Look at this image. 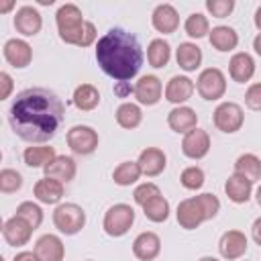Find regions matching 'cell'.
<instances>
[{
    "label": "cell",
    "mask_w": 261,
    "mask_h": 261,
    "mask_svg": "<svg viewBox=\"0 0 261 261\" xmlns=\"http://www.w3.org/2000/svg\"><path fill=\"white\" fill-rule=\"evenodd\" d=\"M55 22H57L59 39L67 45L80 47L82 35H84V29H86V20H84L82 10L71 2L61 4L55 12Z\"/></svg>",
    "instance_id": "3"
},
{
    "label": "cell",
    "mask_w": 261,
    "mask_h": 261,
    "mask_svg": "<svg viewBox=\"0 0 261 261\" xmlns=\"http://www.w3.org/2000/svg\"><path fill=\"white\" fill-rule=\"evenodd\" d=\"M253 49H255V53L261 57V33H259V35L253 39Z\"/></svg>",
    "instance_id": "47"
},
{
    "label": "cell",
    "mask_w": 261,
    "mask_h": 261,
    "mask_svg": "<svg viewBox=\"0 0 261 261\" xmlns=\"http://www.w3.org/2000/svg\"><path fill=\"white\" fill-rule=\"evenodd\" d=\"M169 59H171V47L165 39H153L147 45V61L151 67L161 69L169 63Z\"/></svg>",
    "instance_id": "31"
},
{
    "label": "cell",
    "mask_w": 261,
    "mask_h": 261,
    "mask_svg": "<svg viewBox=\"0 0 261 261\" xmlns=\"http://www.w3.org/2000/svg\"><path fill=\"white\" fill-rule=\"evenodd\" d=\"M12 261H41L39 257H37V253L35 251H20V253H16L14 255V259Z\"/></svg>",
    "instance_id": "45"
},
{
    "label": "cell",
    "mask_w": 261,
    "mask_h": 261,
    "mask_svg": "<svg viewBox=\"0 0 261 261\" xmlns=\"http://www.w3.org/2000/svg\"><path fill=\"white\" fill-rule=\"evenodd\" d=\"M196 90V84L188 77V75H173L167 84H165V100L171 102V104H177V106H184V102H188L192 98Z\"/></svg>",
    "instance_id": "17"
},
{
    "label": "cell",
    "mask_w": 261,
    "mask_h": 261,
    "mask_svg": "<svg viewBox=\"0 0 261 261\" xmlns=\"http://www.w3.org/2000/svg\"><path fill=\"white\" fill-rule=\"evenodd\" d=\"M247 247H249V241H247V237H245V232H241V230H226L222 237H220V241H218V251H220V255L224 257V259H228V261H237V259H241L245 253H247Z\"/></svg>",
    "instance_id": "14"
},
{
    "label": "cell",
    "mask_w": 261,
    "mask_h": 261,
    "mask_svg": "<svg viewBox=\"0 0 261 261\" xmlns=\"http://www.w3.org/2000/svg\"><path fill=\"white\" fill-rule=\"evenodd\" d=\"M133 94H135L139 104L155 106L163 96V84H161V80L157 75L147 73V75H141L139 82L133 86Z\"/></svg>",
    "instance_id": "9"
},
{
    "label": "cell",
    "mask_w": 261,
    "mask_h": 261,
    "mask_svg": "<svg viewBox=\"0 0 261 261\" xmlns=\"http://www.w3.org/2000/svg\"><path fill=\"white\" fill-rule=\"evenodd\" d=\"M251 237H253V241L261 247V216L253 222V226H251Z\"/></svg>",
    "instance_id": "46"
},
{
    "label": "cell",
    "mask_w": 261,
    "mask_h": 261,
    "mask_svg": "<svg viewBox=\"0 0 261 261\" xmlns=\"http://www.w3.org/2000/svg\"><path fill=\"white\" fill-rule=\"evenodd\" d=\"M212 120H214V126L218 130H222L226 135H232V133L241 130V126L245 122V112L237 102H220L214 108Z\"/></svg>",
    "instance_id": "7"
},
{
    "label": "cell",
    "mask_w": 261,
    "mask_h": 261,
    "mask_svg": "<svg viewBox=\"0 0 261 261\" xmlns=\"http://www.w3.org/2000/svg\"><path fill=\"white\" fill-rule=\"evenodd\" d=\"M210 151V135L202 128H192L181 139V153L188 159H202Z\"/></svg>",
    "instance_id": "12"
},
{
    "label": "cell",
    "mask_w": 261,
    "mask_h": 261,
    "mask_svg": "<svg viewBox=\"0 0 261 261\" xmlns=\"http://www.w3.org/2000/svg\"><path fill=\"white\" fill-rule=\"evenodd\" d=\"M253 18H255V27H257L259 33H261V6L255 10V16H253Z\"/></svg>",
    "instance_id": "48"
},
{
    "label": "cell",
    "mask_w": 261,
    "mask_h": 261,
    "mask_svg": "<svg viewBox=\"0 0 261 261\" xmlns=\"http://www.w3.org/2000/svg\"><path fill=\"white\" fill-rule=\"evenodd\" d=\"M65 141H67V147L75 153V155H92L96 149H98V133L88 126V124H75L67 130L65 135Z\"/></svg>",
    "instance_id": "8"
},
{
    "label": "cell",
    "mask_w": 261,
    "mask_h": 261,
    "mask_svg": "<svg viewBox=\"0 0 261 261\" xmlns=\"http://www.w3.org/2000/svg\"><path fill=\"white\" fill-rule=\"evenodd\" d=\"M130 92H133V88L128 86V82H116V86H114V94H118L120 98H126Z\"/></svg>",
    "instance_id": "44"
},
{
    "label": "cell",
    "mask_w": 261,
    "mask_h": 261,
    "mask_svg": "<svg viewBox=\"0 0 261 261\" xmlns=\"http://www.w3.org/2000/svg\"><path fill=\"white\" fill-rule=\"evenodd\" d=\"M175 61L184 71H196L202 63V49L196 43H179L177 51H175Z\"/></svg>",
    "instance_id": "27"
},
{
    "label": "cell",
    "mask_w": 261,
    "mask_h": 261,
    "mask_svg": "<svg viewBox=\"0 0 261 261\" xmlns=\"http://www.w3.org/2000/svg\"><path fill=\"white\" fill-rule=\"evenodd\" d=\"M224 194L228 196L230 202L234 204H245L251 200V194H253V181H249L247 177L243 175H237L232 173L226 184H224Z\"/></svg>",
    "instance_id": "26"
},
{
    "label": "cell",
    "mask_w": 261,
    "mask_h": 261,
    "mask_svg": "<svg viewBox=\"0 0 261 261\" xmlns=\"http://www.w3.org/2000/svg\"><path fill=\"white\" fill-rule=\"evenodd\" d=\"M196 90L208 102L220 100L226 94V75L218 67H206L196 80Z\"/></svg>",
    "instance_id": "6"
},
{
    "label": "cell",
    "mask_w": 261,
    "mask_h": 261,
    "mask_svg": "<svg viewBox=\"0 0 261 261\" xmlns=\"http://www.w3.org/2000/svg\"><path fill=\"white\" fill-rule=\"evenodd\" d=\"M33 230L35 228L24 218H20L16 214L10 216V218H6L4 224H2V237H4V241L10 247H22V245H27L31 241Z\"/></svg>",
    "instance_id": "10"
},
{
    "label": "cell",
    "mask_w": 261,
    "mask_h": 261,
    "mask_svg": "<svg viewBox=\"0 0 261 261\" xmlns=\"http://www.w3.org/2000/svg\"><path fill=\"white\" fill-rule=\"evenodd\" d=\"M196 198H198V202H200V206H202V210H204L206 220H212V218L218 214V210H220V200H218L214 194H210V192H204V194H200V196H196Z\"/></svg>",
    "instance_id": "41"
},
{
    "label": "cell",
    "mask_w": 261,
    "mask_h": 261,
    "mask_svg": "<svg viewBox=\"0 0 261 261\" xmlns=\"http://www.w3.org/2000/svg\"><path fill=\"white\" fill-rule=\"evenodd\" d=\"M228 73H230L232 82H237V84L249 82L255 75V59L245 51L234 53L228 61Z\"/></svg>",
    "instance_id": "24"
},
{
    "label": "cell",
    "mask_w": 261,
    "mask_h": 261,
    "mask_svg": "<svg viewBox=\"0 0 261 261\" xmlns=\"http://www.w3.org/2000/svg\"><path fill=\"white\" fill-rule=\"evenodd\" d=\"M139 167H141V173L147 175V177H155L159 173H163L165 165H167V157L165 153L159 149V147H147L139 153V159H137Z\"/></svg>",
    "instance_id": "19"
},
{
    "label": "cell",
    "mask_w": 261,
    "mask_h": 261,
    "mask_svg": "<svg viewBox=\"0 0 261 261\" xmlns=\"http://www.w3.org/2000/svg\"><path fill=\"white\" fill-rule=\"evenodd\" d=\"M143 212L151 222H165L169 218V202L163 196H157L143 206Z\"/></svg>",
    "instance_id": "35"
},
{
    "label": "cell",
    "mask_w": 261,
    "mask_h": 261,
    "mask_svg": "<svg viewBox=\"0 0 261 261\" xmlns=\"http://www.w3.org/2000/svg\"><path fill=\"white\" fill-rule=\"evenodd\" d=\"M179 184L186 190H200L204 186V171H202V167H198V165L186 167L181 171V175H179Z\"/></svg>",
    "instance_id": "38"
},
{
    "label": "cell",
    "mask_w": 261,
    "mask_h": 261,
    "mask_svg": "<svg viewBox=\"0 0 261 261\" xmlns=\"http://www.w3.org/2000/svg\"><path fill=\"white\" fill-rule=\"evenodd\" d=\"M73 104L77 110L82 112H90L94 110L98 104H100V92L96 86L92 84H80L75 90H73V96H71Z\"/></svg>",
    "instance_id": "28"
},
{
    "label": "cell",
    "mask_w": 261,
    "mask_h": 261,
    "mask_svg": "<svg viewBox=\"0 0 261 261\" xmlns=\"http://www.w3.org/2000/svg\"><path fill=\"white\" fill-rule=\"evenodd\" d=\"M53 224L61 234H77L86 224V212L73 202L57 204L53 210Z\"/></svg>",
    "instance_id": "4"
},
{
    "label": "cell",
    "mask_w": 261,
    "mask_h": 261,
    "mask_svg": "<svg viewBox=\"0 0 261 261\" xmlns=\"http://www.w3.org/2000/svg\"><path fill=\"white\" fill-rule=\"evenodd\" d=\"M135 222V208L128 204H114L106 210L102 228L108 237H122L130 230Z\"/></svg>",
    "instance_id": "5"
},
{
    "label": "cell",
    "mask_w": 261,
    "mask_h": 261,
    "mask_svg": "<svg viewBox=\"0 0 261 261\" xmlns=\"http://www.w3.org/2000/svg\"><path fill=\"white\" fill-rule=\"evenodd\" d=\"M86 261H92V259H86Z\"/></svg>",
    "instance_id": "52"
},
{
    "label": "cell",
    "mask_w": 261,
    "mask_h": 261,
    "mask_svg": "<svg viewBox=\"0 0 261 261\" xmlns=\"http://www.w3.org/2000/svg\"><path fill=\"white\" fill-rule=\"evenodd\" d=\"M175 216H177L179 226L186 228V230H194V228H198L202 222H206L204 210H202V206H200V202H198L196 196L181 200V202L177 204Z\"/></svg>",
    "instance_id": "11"
},
{
    "label": "cell",
    "mask_w": 261,
    "mask_h": 261,
    "mask_svg": "<svg viewBox=\"0 0 261 261\" xmlns=\"http://www.w3.org/2000/svg\"><path fill=\"white\" fill-rule=\"evenodd\" d=\"M65 120V104L49 88H27L16 94L8 108L14 135L27 143L51 141Z\"/></svg>",
    "instance_id": "1"
},
{
    "label": "cell",
    "mask_w": 261,
    "mask_h": 261,
    "mask_svg": "<svg viewBox=\"0 0 261 261\" xmlns=\"http://www.w3.org/2000/svg\"><path fill=\"white\" fill-rule=\"evenodd\" d=\"M2 53H4V59L18 69L31 65L33 61V49L24 39H8L2 47Z\"/></svg>",
    "instance_id": "16"
},
{
    "label": "cell",
    "mask_w": 261,
    "mask_h": 261,
    "mask_svg": "<svg viewBox=\"0 0 261 261\" xmlns=\"http://www.w3.org/2000/svg\"><path fill=\"white\" fill-rule=\"evenodd\" d=\"M198 261H218L216 257H210V255H206V257H200Z\"/></svg>",
    "instance_id": "51"
},
{
    "label": "cell",
    "mask_w": 261,
    "mask_h": 261,
    "mask_svg": "<svg viewBox=\"0 0 261 261\" xmlns=\"http://www.w3.org/2000/svg\"><path fill=\"white\" fill-rule=\"evenodd\" d=\"M45 175L47 177H55L63 184L71 181L75 177V171H77V165H75V159L69 157V155H57L55 159H51L45 167H43Z\"/></svg>",
    "instance_id": "22"
},
{
    "label": "cell",
    "mask_w": 261,
    "mask_h": 261,
    "mask_svg": "<svg viewBox=\"0 0 261 261\" xmlns=\"http://www.w3.org/2000/svg\"><path fill=\"white\" fill-rule=\"evenodd\" d=\"M22 188V175L16 169L4 167L0 171V192L2 194H14Z\"/></svg>",
    "instance_id": "37"
},
{
    "label": "cell",
    "mask_w": 261,
    "mask_h": 261,
    "mask_svg": "<svg viewBox=\"0 0 261 261\" xmlns=\"http://www.w3.org/2000/svg\"><path fill=\"white\" fill-rule=\"evenodd\" d=\"M255 200H257V204L261 206V186L257 188V192H255Z\"/></svg>",
    "instance_id": "50"
},
{
    "label": "cell",
    "mask_w": 261,
    "mask_h": 261,
    "mask_svg": "<svg viewBox=\"0 0 261 261\" xmlns=\"http://www.w3.org/2000/svg\"><path fill=\"white\" fill-rule=\"evenodd\" d=\"M245 104L251 110H257V112L261 110V82H255V84H251L247 88V92H245Z\"/></svg>",
    "instance_id": "42"
},
{
    "label": "cell",
    "mask_w": 261,
    "mask_h": 261,
    "mask_svg": "<svg viewBox=\"0 0 261 261\" xmlns=\"http://www.w3.org/2000/svg\"><path fill=\"white\" fill-rule=\"evenodd\" d=\"M184 31L192 39H202L210 33V22L202 12H192L184 22Z\"/></svg>",
    "instance_id": "34"
},
{
    "label": "cell",
    "mask_w": 261,
    "mask_h": 261,
    "mask_svg": "<svg viewBox=\"0 0 261 261\" xmlns=\"http://www.w3.org/2000/svg\"><path fill=\"white\" fill-rule=\"evenodd\" d=\"M151 24L157 33H163V35H171L177 31L179 27V14L175 10L173 4H157L153 8V14H151Z\"/></svg>",
    "instance_id": "15"
},
{
    "label": "cell",
    "mask_w": 261,
    "mask_h": 261,
    "mask_svg": "<svg viewBox=\"0 0 261 261\" xmlns=\"http://www.w3.org/2000/svg\"><path fill=\"white\" fill-rule=\"evenodd\" d=\"M16 216L24 218L33 228H39L41 222H43V210H41V206L35 204V202H31V200L20 202V204L16 206Z\"/></svg>",
    "instance_id": "36"
},
{
    "label": "cell",
    "mask_w": 261,
    "mask_h": 261,
    "mask_svg": "<svg viewBox=\"0 0 261 261\" xmlns=\"http://www.w3.org/2000/svg\"><path fill=\"white\" fill-rule=\"evenodd\" d=\"M157 196H161V190H159V186L153 184V181H145V184L137 186L135 192H133V200H135L139 206H145L149 200H153V198H157Z\"/></svg>",
    "instance_id": "39"
},
{
    "label": "cell",
    "mask_w": 261,
    "mask_h": 261,
    "mask_svg": "<svg viewBox=\"0 0 261 261\" xmlns=\"http://www.w3.org/2000/svg\"><path fill=\"white\" fill-rule=\"evenodd\" d=\"M167 124H169V128H171L173 133L186 135V133H190L192 128H196V124H198V114H196V110L190 108V106H175V108H171V110L167 112Z\"/></svg>",
    "instance_id": "21"
},
{
    "label": "cell",
    "mask_w": 261,
    "mask_h": 261,
    "mask_svg": "<svg viewBox=\"0 0 261 261\" xmlns=\"http://www.w3.org/2000/svg\"><path fill=\"white\" fill-rule=\"evenodd\" d=\"M161 253V239L157 232L145 230L133 241V255L139 261H153Z\"/></svg>",
    "instance_id": "18"
},
{
    "label": "cell",
    "mask_w": 261,
    "mask_h": 261,
    "mask_svg": "<svg viewBox=\"0 0 261 261\" xmlns=\"http://www.w3.org/2000/svg\"><path fill=\"white\" fill-rule=\"evenodd\" d=\"M234 173L247 177L249 181H259L261 179V159L253 153H243L234 161Z\"/></svg>",
    "instance_id": "30"
},
{
    "label": "cell",
    "mask_w": 261,
    "mask_h": 261,
    "mask_svg": "<svg viewBox=\"0 0 261 261\" xmlns=\"http://www.w3.org/2000/svg\"><path fill=\"white\" fill-rule=\"evenodd\" d=\"M143 173H141V167L137 161H122L112 171V179L118 186H133V184H137V179Z\"/></svg>",
    "instance_id": "32"
},
{
    "label": "cell",
    "mask_w": 261,
    "mask_h": 261,
    "mask_svg": "<svg viewBox=\"0 0 261 261\" xmlns=\"http://www.w3.org/2000/svg\"><path fill=\"white\" fill-rule=\"evenodd\" d=\"M96 61L108 77L116 82H128L141 71L143 49L133 33L116 27L98 39Z\"/></svg>",
    "instance_id": "2"
},
{
    "label": "cell",
    "mask_w": 261,
    "mask_h": 261,
    "mask_svg": "<svg viewBox=\"0 0 261 261\" xmlns=\"http://www.w3.org/2000/svg\"><path fill=\"white\" fill-rule=\"evenodd\" d=\"M12 6H14V2H12V0H8V2H4V4L0 6V12H8Z\"/></svg>",
    "instance_id": "49"
},
{
    "label": "cell",
    "mask_w": 261,
    "mask_h": 261,
    "mask_svg": "<svg viewBox=\"0 0 261 261\" xmlns=\"http://www.w3.org/2000/svg\"><path fill=\"white\" fill-rule=\"evenodd\" d=\"M12 88H14L12 77L6 71H2L0 73V100H6L10 96V92H12Z\"/></svg>",
    "instance_id": "43"
},
{
    "label": "cell",
    "mask_w": 261,
    "mask_h": 261,
    "mask_svg": "<svg viewBox=\"0 0 261 261\" xmlns=\"http://www.w3.org/2000/svg\"><path fill=\"white\" fill-rule=\"evenodd\" d=\"M35 253L41 261H63L65 257V247H63V241L57 237V234H43L37 239L35 243Z\"/></svg>",
    "instance_id": "20"
},
{
    "label": "cell",
    "mask_w": 261,
    "mask_h": 261,
    "mask_svg": "<svg viewBox=\"0 0 261 261\" xmlns=\"http://www.w3.org/2000/svg\"><path fill=\"white\" fill-rule=\"evenodd\" d=\"M63 181L55 177H43L33 186V194L41 204H59L63 198Z\"/></svg>",
    "instance_id": "23"
},
{
    "label": "cell",
    "mask_w": 261,
    "mask_h": 261,
    "mask_svg": "<svg viewBox=\"0 0 261 261\" xmlns=\"http://www.w3.org/2000/svg\"><path fill=\"white\" fill-rule=\"evenodd\" d=\"M206 10L214 18H226L234 10V0H206Z\"/></svg>",
    "instance_id": "40"
},
{
    "label": "cell",
    "mask_w": 261,
    "mask_h": 261,
    "mask_svg": "<svg viewBox=\"0 0 261 261\" xmlns=\"http://www.w3.org/2000/svg\"><path fill=\"white\" fill-rule=\"evenodd\" d=\"M114 116H116V124L120 128H126V130H133V128H137L143 122V110L135 102H122L116 108Z\"/></svg>",
    "instance_id": "29"
},
{
    "label": "cell",
    "mask_w": 261,
    "mask_h": 261,
    "mask_svg": "<svg viewBox=\"0 0 261 261\" xmlns=\"http://www.w3.org/2000/svg\"><path fill=\"white\" fill-rule=\"evenodd\" d=\"M208 41H210V45L216 51L226 53V51L237 49V45H239V33L232 27L218 24V27H212V31L208 33Z\"/></svg>",
    "instance_id": "25"
},
{
    "label": "cell",
    "mask_w": 261,
    "mask_h": 261,
    "mask_svg": "<svg viewBox=\"0 0 261 261\" xmlns=\"http://www.w3.org/2000/svg\"><path fill=\"white\" fill-rule=\"evenodd\" d=\"M43 27V16L35 6H20L14 12V29L16 33H20L22 37H35Z\"/></svg>",
    "instance_id": "13"
},
{
    "label": "cell",
    "mask_w": 261,
    "mask_h": 261,
    "mask_svg": "<svg viewBox=\"0 0 261 261\" xmlns=\"http://www.w3.org/2000/svg\"><path fill=\"white\" fill-rule=\"evenodd\" d=\"M55 147H27L22 153V159L29 167H45L51 159H55Z\"/></svg>",
    "instance_id": "33"
}]
</instances>
